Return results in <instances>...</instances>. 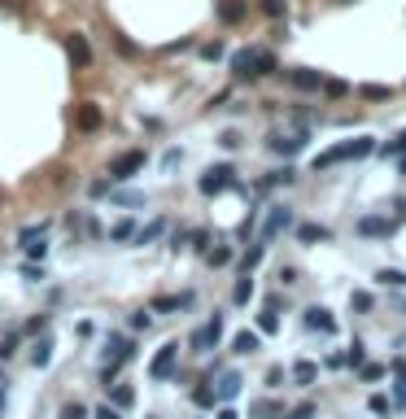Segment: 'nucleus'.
Masks as SVG:
<instances>
[{
	"instance_id": "3c124183",
	"label": "nucleus",
	"mask_w": 406,
	"mask_h": 419,
	"mask_svg": "<svg viewBox=\"0 0 406 419\" xmlns=\"http://www.w3.org/2000/svg\"><path fill=\"white\" fill-rule=\"evenodd\" d=\"M293 415H297V419H315V402H302V406H297Z\"/></svg>"
},
{
	"instance_id": "ddd939ff",
	"label": "nucleus",
	"mask_w": 406,
	"mask_h": 419,
	"mask_svg": "<svg viewBox=\"0 0 406 419\" xmlns=\"http://www.w3.org/2000/svg\"><path fill=\"white\" fill-rule=\"evenodd\" d=\"M245 13H249L245 0H219V22L223 26H240V22H245Z\"/></svg>"
},
{
	"instance_id": "2eb2a0df",
	"label": "nucleus",
	"mask_w": 406,
	"mask_h": 419,
	"mask_svg": "<svg viewBox=\"0 0 406 419\" xmlns=\"http://www.w3.org/2000/svg\"><path fill=\"white\" fill-rule=\"evenodd\" d=\"M297 240L302 245H323V240H332V232L319 228V223H297Z\"/></svg>"
},
{
	"instance_id": "c756f323",
	"label": "nucleus",
	"mask_w": 406,
	"mask_h": 419,
	"mask_svg": "<svg viewBox=\"0 0 406 419\" xmlns=\"http://www.w3.org/2000/svg\"><path fill=\"white\" fill-rule=\"evenodd\" d=\"M44 232H48V223H31V228H22V232H18V245H26V240H40Z\"/></svg>"
},
{
	"instance_id": "58836bf2",
	"label": "nucleus",
	"mask_w": 406,
	"mask_h": 419,
	"mask_svg": "<svg viewBox=\"0 0 406 419\" xmlns=\"http://www.w3.org/2000/svg\"><path fill=\"white\" fill-rule=\"evenodd\" d=\"M61 419H88V411L79 406V402H66V406H61Z\"/></svg>"
},
{
	"instance_id": "f257e3e1",
	"label": "nucleus",
	"mask_w": 406,
	"mask_h": 419,
	"mask_svg": "<svg viewBox=\"0 0 406 419\" xmlns=\"http://www.w3.org/2000/svg\"><path fill=\"white\" fill-rule=\"evenodd\" d=\"M227 70H232V79L249 84V79L275 74V70H280V61H275V53H271V48H263V44H249V48H236V53H232Z\"/></svg>"
},
{
	"instance_id": "cd10ccee",
	"label": "nucleus",
	"mask_w": 406,
	"mask_h": 419,
	"mask_svg": "<svg viewBox=\"0 0 406 419\" xmlns=\"http://www.w3.org/2000/svg\"><path fill=\"white\" fill-rule=\"evenodd\" d=\"M205 262H210V267H227V262H232V249H227V245L210 249V253H205Z\"/></svg>"
},
{
	"instance_id": "f03ea898",
	"label": "nucleus",
	"mask_w": 406,
	"mask_h": 419,
	"mask_svg": "<svg viewBox=\"0 0 406 419\" xmlns=\"http://www.w3.org/2000/svg\"><path fill=\"white\" fill-rule=\"evenodd\" d=\"M367 153H376V140L371 136H350V140L332 144V149H323L315 157V171H328V166H341V162H359V157H367Z\"/></svg>"
},
{
	"instance_id": "473e14b6",
	"label": "nucleus",
	"mask_w": 406,
	"mask_h": 419,
	"mask_svg": "<svg viewBox=\"0 0 406 419\" xmlns=\"http://www.w3.org/2000/svg\"><path fill=\"white\" fill-rule=\"evenodd\" d=\"M188 245L197 249V253H210V232H205V228H201V232H192V236H188Z\"/></svg>"
},
{
	"instance_id": "79ce46f5",
	"label": "nucleus",
	"mask_w": 406,
	"mask_h": 419,
	"mask_svg": "<svg viewBox=\"0 0 406 419\" xmlns=\"http://www.w3.org/2000/svg\"><path fill=\"white\" fill-rule=\"evenodd\" d=\"M114 48H118L123 57H132V53H136V40H127V35H118V40H114Z\"/></svg>"
},
{
	"instance_id": "de8ad7c7",
	"label": "nucleus",
	"mask_w": 406,
	"mask_h": 419,
	"mask_svg": "<svg viewBox=\"0 0 406 419\" xmlns=\"http://www.w3.org/2000/svg\"><path fill=\"white\" fill-rule=\"evenodd\" d=\"M263 249H267V245H253V249L245 253V267H258V262H263Z\"/></svg>"
},
{
	"instance_id": "6ab92c4d",
	"label": "nucleus",
	"mask_w": 406,
	"mask_h": 419,
	"mask_svg": "<svg viewBox=\"0 0 406 419\" xmlns=\"http://www.w3.org/2000/svg\"><path fill=\"white\" fill-rule=\"evenodd\" d=\"M258 9H263V18H271V22L288 18V0H258Z\"/></svg>"
},
{
	"instance_id": "6e6552de",
	"label": "nucleus",
	"mask_w": 406,
	"mask_h": 419,
	"mask_svg": "<svg viewBox=\"0 0 406 419\" xmlns=\"http://www.w3.org/2000/svg\"><path fill=\"white\" fill-rule=\"evenodd\" d=\"M232 184H236V171H232V166H210L201 180H197V188L205 192V197H219V192L232 188Z\"/></svg>"
},
{
	"instance_id": "dca6fc26",
	"label": "nucleus",
	"mask_w": 406,
	"mask_h": 419,
	"mask_svg": "<svg viewBox=\"0 0 406 419\" xmlns=\"http://www.w3.org/2000/svg\"><path fill=\"white\" fill-rule=\"evenodd\" d=\"M192 301H197L192 293H180V297H157V301H153V310H157V315H175V310H188Z\"/></svg>"
},
{
	"instance_id": "f3484780",
	"label": "nucleus",
	"mask_w": 406,
	"mask_h": 419,
	"mask_svg": "<svg viewBox=\"0 0 406 419\" xmlns=\"http://www.w3.org/2000/svg\"><path fill=\"white\" fill-rule=\"evenodd\" d=\"M162 232H166V219H153V223H144V228L136 232L132 245H136V249H144V245H153V240H157Z\"/></svg>"
},
{
	"instance_id": "a18cd8bd",
	"label": "nucleus",
	"mask_w": 406,
	"mask_h": 419,
	"mask_svg": "<svg viewBox=\"0 0 406 419\" xmlns=\"http://www.w3.org/2000/svg\"><path fill=\"white\" fill-rule=\"evenodd\" d=\"M201 57H205V61H219V57H223V44H205Z\"/></svg>"
},
{
	"instance_id": "9b49d317",
	"label": "nucleus",
	"mask_w": 406,
	"mask_h": 419,
	"mask_svg": "<svg viewBox=\"0 0 406 419\" xmlns=\"http://www.w3.org/2000/svg\"><path fill=\"white\" fill-rule=\"evenodd\" d=\"M302 328H311V332H332L336 319H332V310H323V306H306V310H302Z\"/></svg>"
},
{
	"instance_id": "4c0bfd02",
	"label": "nucleus",
	"mask_w": 406,
	"mask_h": 419,
	"mask_svg": "<svg viewBox=\"0 0 406 419\" xmlns=\"http://www.w3.org/2000/svg\"><path fill=\"white\" fill-rule=\"evenodd\" d=\"M149 324H153V310H136V315H132V328H136V332H144Z\"/></svg>"
},
{
	"instance_id": "1a4fd4ad",
	"label": "nucleus",
	"mask_w": 406,
	"mask_h": 419,
	"mask_svg": "<svg viewBox=\"0 0 406 419\" xmlns=\"http://www.w3.org/2000/svg\"><path fill=\"white\" fill-rule=\"evenodd\" d=\"M144 166V149H132V153H118V157H114V162H109V180H132V175Z\"/></svg>"
},
{
	"instance_id": "4d7b16f0",
	"label": "nucleus",
	"mask_w": 406,
	"mask_h": 419,
	"mask_svg": "<svg viewBox=\"0 0 406 419\" xmlns=\"http://www.w3.org/2000/svg\"><path fill=\"white\" fill-rule=\"evenodd\" d=\"M393 372H398V380H406V363L402 358H393Z\"/></svg>"
},
{
	"instance_id": "bb28decb",
	"label": "nucleus",
	"mask_w": 406,
	"mask_h": 419,
	"mask_svg": "<svg viewBox=\"0 0 406 419\" xmlns=\"http://www.w3.org/2000/svg\"><path fill=\"white\" fill-rule=\"evenodd\" d=\"M48 358H53V341H40L31 349V367H48Z\"/></svg>"
},
{
	"instance_id": "8fccbe9b",
	"label": "nucleus",
	"mask_w": 406,
	"mask_h": 419,
	"mask_svg": "<svg viewBox=\"0 0 406 419\" xmlns=\"http://www.w3.org/2000/svg\"><path fill=\"white\" fill-rule=\"evenodd\" d=\"M367 406H371V411H376V415H389V397H371V402H367Z\"/></svg>"
},
{
	"instance_id": "c9c22d12",
	"label": "nucleus",
	"mask_w": 406,
	"mask_h": 419,
	"mask_svg": "<svg viewBox=\"0 0 406 419\" xmlns=\"http://www.w3.org/2000/svg\"><path fill=\"white\" fill-rule=\"evenodd\" d=\"M192 402H197V406H214L219 393H214V389H192Z\"/></svg>"
},
{
	"instance_id": "5701e85b",
	"label": "nucleus",
	"mask_w": 406,
	"mask_h": 419,
	"mask_svg": "<svg viewBox=\"0 0 406 419\" xmlns=\"http://www.w3.org/2000/svg\"><path fill=\"white\" fill-rule=\"evenodd\" d=\"M376 280H380L384 288H406V271H398V267H380Z\"/></svg>"
},
{
	"instance_id": "423d86ee",
	"label": "nucleus",
	"mask_w": 406,
	"mask_h": 419,
	"mask_svg": "<svg viewBox=\"0 0 406 419\" xmlns=\"http://www.w3.org/2000/svg\"><path fill=\"white\" fill-rule=\"evenodd\" d=\"M105 127V109L96 105V101H79V109H75V132L79 136H92V132H101Z\"/></svg>"
},
{
	"instance_id": "9d476101",
	"label": "nucleus",
	"mask_w": 406,
	"mask_h": 419,
	"mask_svg": "<svg viewBox=\"0 0 406 419\" xmlns=\"http://www.w3.org/2000/svg\"><path fill=\"white\" fill-rule=\"evenodd\" d=\"M175 363H180V345L171 341V345H162V349L153 354V363H149V376H153V380H166V376L175 372Z\"/></svg>"
},
{
	"instance_id": "393cba45",
	"label": "nucleus",
	"mask_w": 406,
	"mask_h": 419,
	"mask_svg": "<svg viewBox=\"0 0 406 419\" xmlns=\"http://www.w3.org/2000/svg\"><path fill=\"white\" fill-rule=\"evenodd\" d=\"M249 297H253V280H249V276H240L236 288H232V301H236V306H245Z\"/></svg>"
},
{
	"instance_id": "4be33fe9",
	"label": "nucleus",
	"mask_w": 406,
	"mask_h": 419,
	"mask_svg": "<svg viewBox=\"0 0 406 419\" xmlns=\"http://www.w3.org/2000/svg\"><path fill=\"white\" fill-rule=\"evenodd\" d=\"M315 376H319V367H315V363H306V358L293 363V380L302 384V389H306V384H315Z\"/></svg>"
},
{
	"instance_id": "39448f33",
	"label": "nucleus",
	"mask_w": 406,
	"mask_h": 419,
	"mask_svg": "<svg viewBox=\"0 0 406 419\" xmlns=\"http://www.w3.org/2000/svg\"><path fill=\"white\" fill-rule=\"evenodd\" d=\"M219 336H223V310L219 315H210L205 324L192 332V349L197 354H210V349H219Z\"/></svg>"
},
{
	"instance_id": "2f4dec72",
	"label": "nucleus",
	"mask_w": 406,
	"mask_h": 419,
	"mask_svg": "<svg viewBox=\"0 0 406 419\" xmlns=\"http://www.w3.org/2000/svg\"><path fill=\"white\" fill-rule=\"evenodd\" d=\"M258 328H263L267 336H275V332H280V319H275L271 310H263V315H258Z\"/></svg>"
},
{
	"instance_id": "13d9d810",
	"label": "nucleus",
	"mask_w": 406,
	"mask_h": 419,
	"mask_svg": "<svg viewBox=\"0 0 406 419\" xmlns=\"http://www.w3.org/2000/svg\"><path fill=\"white\" fill-rule=\"evenodd\" d=\"M336 5H359V0H336Z\"/></svg>"
},
{
	"instance_id": "603ef678",
	"label": "nucleus",
	"mask_w": 406,
	"mask_h": 419,
	"mask_svg": "<svg viewBox=\"0 0 406 419\" xmlns=\"http://www.w3.org/2000/svg\"><path fill=\"white\" fill-rule=\"evenodd\" d=\"M275 411H280V406H275V402H267V397H263V402H258V411H253V415H275Z\"/></svg>"
},
{
	"instance_id": "864d4df0",
	"label": "nucleus",
	"mask_w": 406,
	"mask_h": 419,
	"mask_svg": "<svg viewBox=\"0 0 406 419\" xmlns=\"http://www.w3.org/2000/svg\"><path fill=\"white\" fill-rule=\"evenodd\" d=\"M96 419H118V406H96Z\"/></svg>"
},
{
	"instance_id": "aec40b11",
	"label": "nucleus",
	"mask_w": 406,
	"mask_h": 419,
	"mask_svg": "<svg viewBox=\"0 0 406 419\" xmlns=\"http://www.w3.org/2000/svg\"><path fill=\"white\" fill-rule=\"evenodd\" d=\"M109 240H114V245H123V240H136V219L127 214L123 223H114V228H109Z\"/></svg>"
},
{
	"instance_id": "b1692460",
	"label": "nucleus",
	"mask_w": 406,
	"mask_h": 419,
	"mask_svg": "<svg viewBox=\"0 0 406 419\" xmlns=\"http://www.w3.org/2000/svg\"><path fill=\"white\" fill-rule=\"evenodd\" d=\"M258 349V336L253 332H236L232 336V354H253Z\"/></svg>"
},
{
	"instance_id": "f704fd0d",
	"label": "nucleus",
	"mask_w": 406,
	"mask_h": 419,
	"mask_svg": "<svg viewBox=\"0 0 406 419\" xmlns=\"http://www.w3.org/2000/svg\"><path fill=\"white\" fill-rule=\"evenodd\" d=\"M323 92H328L332 101H336V96H345V92H350V84H341V79H323Z\"/></svg>"
},
{
	"instance_id": "5fc2aeb1",
	"label": "nucleus",
	"mask_w": 406,
	"mask_h": 419,
	"mask_svg": "<svg viewBox=\"0 0 406 419\" xmlns=\"http://www.w3.org/2000/svg\"><path fill=\"white\" fill-rule=\"evenodd\" d=\"M0 5H5V9H13V13H22V9H26V0H0Z\"/></svg>"
},
{
	"instance_id": "c85d7f7f",
	"label": "nucleus",
	"mask_w": 406,
	"mask_h": 419,
	"mask_svg": "<svg viewBox=\"0 0 406 419\" xmlns=\"http://www.w3.org/2000/svg\"><path fill=\"white\" fill-rule=\"evenodd\" d=\"M114 201H118V205L127 209V214H132V209H140V205H144V197H140V192H118V197H114Z\"/></svg>"
},
{
	"instance_id": "37998d69",
	"label": "nucleus",
	"mask_w": 406,
	"mask_h": 419,
	"mask_svg": "<svg viewBox=\"0 0 406 419\" xmlns=\"http://www.w3.org/2000/svg\"><path fill=\"white\" fill-rule=\"evenodd\" d=\"M44 324H48V319H44V315H36V319H31V324L22 328V336H36V332H44Z\"/></svg>"
},
{
	"instance_id": "49530a36",
	"label": "nucleus",
	"mask_w": 406,
	"mask_h": 419,
	"mask_svg": "<svg viewBox=\"0 0 406 419\" xmlns=\"http://www.w3.org/2000/svg\"><path fill=\"white\" fill-rule=\"evenodd\" d=\"M219 144H223V149H240V136H236V132H223Z\"/></svg>"
},
{
	"instance_id": "f8f14e48",
	"label": "nucleus",
	"mask_w": 406,
	"mask_h": 419,
	"mask_svg": "<svg viewBox=\"0 0 406 419\" xmlns=\"http://www.w3.org/2000/svg\"><path fill=\"white\" fill-rule=\"evenodd\" d=\"M288 84H293L297 92H319L323 88V74L311 70V66H297V70H288Z\"/></svg>"
},
{
	"instance_id": "a878e982",
	"label": "nucleus",
	"mask_w": 406,
	"mask_h": 419,
	"mask_svg": "<svg viewBox=\"0 0 406 419\" xmlns=\"http://www.w3.org/2000/svg\"><path fill=\"white\" fill-rule=\"evenodd\" d=\"M350 306H354V310H359V315H367V310H376V297H371L367 288H359V293L350 297Z\"/></svg>"
},
{
	"instance_id": "052dcab7",
	"label": "nucleus",
	"mask_w": 406,
	"mask_h": 419,
	"mask_svg": "<svg viewBox=\"0 0 406 419\" xmlns=\"http://www.w3.org/2000/svg\"><path fill=\"white\" fill-rule=\"evenodd\" d=\"M402 315H406V301H402Z\"/></svg>"
},
{
	"instance_id": "7c9ffc66",
	"label": "nucleus",
	"mask_w": 406,
	"mask_h": 419,
	"mask_svg": "<svg viewBox=\"0 0 406 419\" xmlns=\"http://www.w3.org/2000/svg\"><path fill=\"white\" fill-rule=\"evenodd\" d=\"M48 253V240L40 236V240H26V258H31V262H40V258Z\"/></svg>"
},
{
	"instance_id": "a19ab883",
	"label": "nucleus",
	"mask_w": 406,
	"mask_h": 419,
	"mask_svg": "<svg viewBox=\"0 0 406 419\" xmlns=\"http://www.w3.org/2000/svg\"><path fill=\"white\" fill-rule=\"evenodd\" d=\"M13 349H18V332L5 336V345H0V358H13Z\"/></svg>"
},
{
	"instance_id": "20e7f679",
	"label": "nucleus",
	"mask_w": 406,
	"mask_h": 419,
	"mask_svg": "<svg viewBox=\"0 0 406 419\" xmlns=\"http://www.w3.org/2000/svg\"><path fill=\"white\" fill-rule=\"evenodd\" d=\"M284 228H293V205H271V214L263 219V228H258V245H271Z\"/></svg>"
},
{
	"instance_id": "bf43d9fd",
	"label": "nucleus",
	"mask_w": 406,
	"mask_h": 419,
	"mask_svg": "<svg viewBox=\"0 0 406 419\" xmlns=\"http://www.w3.org/2000/svg\"><path fill=\"white\" fill-rule=\"evenodd\" d=\"M280 419H297V415H293V411H288V415H280Z\"/></svg>"
},
{
	"instance_id": "72a5a7b5",
	"label": "nucleus",
	"mask_w": 406,
	"mask_h": 419,
	"mask_svg": "<svg viewBox=\"0 0 406 419\" xmlns=\"http://www.w3.org/2000/svg\"><path fill=\"white\" fill-rule=\"evenodd\" d=\"M359 92L367 96V101H384V96H389V88H384V84H363Z\"/></svg>"
},
{
	"instance_id": "7ed1b4c3",
	"label": "nucleus",
	"mask_w": 406,
	"mask_h": 419,
	"mask_svg": "<svg viewBox=\"0 0 406 419\" xmlns=\"http://www.w3.org/2000/svg\"><path fill=\"white\" fill-rule=\"evenodd\" d=\"M306 144H311V132H306V127H297V132L271 136V140H267V153H275V157H297Z\"/></svg>"
},
{
	"instance_id": "412c9836",
	"label": "nucleus",
	"mask_w": 406,
	"mask_h": 419,
	"mask_svg": "<svg viewBox=\"0 0 406 419\" xmlns=\"http://www.w3.org/2000/svg\"><path fill=\"white\" fill-rule=\"evenodd\" d=\"M240 384H245V380H240V372H223L214 393H219V397H236V393H240Z\"/></svg>"
},
{
	"instance_id": "0eeeda50",
	"label": "nucleus",
	"mask_w": 406,
	"mask_h": 419,
	"mask_svg": "<svg viewBox=\"0 0 406 419\" xmlns=\"http://www.w3.org/2000/svg\"><path fill=\"white\" fill-rule=\"evenodd\" d=\"M66 57H70L75 70H88L92 66V40L84 35V31H70V35H66Z\"/></svg>"
},
{
	"instance_id": "09e8293b",
	"label": "nucleus",
	"mask_w": 406,
	"mask_h": 419,
	"mask_svg": "<svg viewBox=\"0 0 406 419\" xmlns=\"http://www.w3.org/2000/svg\"><path fill=\"white\" fill-rule=\"evenodd\" d=\"M350 358H345V354H328V358H323V367H332V372H336V367H345Z\"/></svg>"
},
{
	"instance_id": "e433bc0d",
	"label": "nucleus",
	"mask_w": 406,
	"mask_h": 419,
	"mask_svg": "<svg viewBox=\"0 0 406 419\" xmlns=\"http://www.w3.org/2000/svg\"><path fill=\"white\" fill-rule=\"evenodd\" d=\"M363 380H367V384L384 380V367H380V363H367V367H363Z\"/></svg>"
},
{
	"instance_id": "c03bdc74",
	"label": "nucleus",
	"mask_w": 406,
	"mask_h": 419,
	"mask_svg": "<svg viewBox=\"0 0 406 419\" xmlns=\"http://www.w3.org/2000/svg\"><path fill=\"white\" fill-rule=\"evenodd\" d=\"M384 153H406V132H398L393 144H384Z\"/></svg>"
},
{
	"instance_id": "6e6d98bb",
	"label": "nucleus",
	"mask_w": 406,
	"mask_h": 419,
	"mask_svg": "<svg viewBox=\"0 0 406 419\" xmlns=\"http://www.w3.org/2000/svg\"><path fill=\"white\" fill-rule=\"evenodd\" d=\"M214 419H240V415H236V406H223V411H219Z\"/></svg>"
},
{
	"instance_id": "4468645a",
	"label": "nucleus",
	"mask_w": 406,
	"mask_h": 419,
	"mask_svg": "<svg viewBox=\"0 0 406 419\" xmlns=\"http://www.w3.org/2000/svg\"><path fill=\"white\" fill-rule=\"evenodd\" d=\"M359 236L371 240V236H393V219H359Z\"/></svg>"
},
{
	"instance_id": "a211bd4d",
	"label": "nucleus",
	"mask_w": 406,
	"mask_h": 419,
	"mask_svg": "<svg viewBox=\"0 0 406 419\" xmlns=\"http://www.w3.org/2000/svg\"><path fill=\"white\" fill-rule=\"evenodd\" d=\"M109 406H127V411H132L136 406V389H132V384H114V389H109Z\"/></svg>"
},
{
	"instance_id": "ea45409f",
	"label": "nucleus",
	"mask_w": 406,
	"mask_h": 419,
	"mask_svg": "<svg viewBox=\"0 0 406 419\" xmlns=\"http://www.w3.org/2000/svg\"><path fill=\"white\" fill-rule=\"evenodd\" d=\"M345 358H350L354 367H359V363L367 358V345H363V341H354V345H350V354H345Z\"/></svg>"
}]
</instances>
